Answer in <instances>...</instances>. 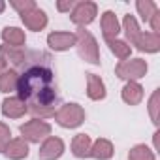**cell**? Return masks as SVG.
<instances>
[{
  "label": "cell",
  "mask_w": 160,
  "mask_h": 160,
  "mask_svg": "<svg viewBox=\"0 0 160 160\" xmlns=\"http://www.w3.org/2000/svg\"><path fill=\"white\" fill-rule=\"evenodd\" d=\"M27 58V53L21 49V47H10V45H2L0 47V60L4 64H13V66H19L23 64Z\"/></svg>",
  "instance_id": "obj_10"
},
{
  "label": "cell",
  "mask_w": 160,
  "mask_h": 160,
  "mask_svg": "<svg viewBox=\"0 0 160 160\" xmlns=\"http://www.w3.org/2000/svg\"><path fill=\"white\" fill-rule=\"evenodd\" d=\"M2 40L10 47H21V45H25V32L15 27H8L2 30Z\"/></svg>",
  "instance_id": "obj_18"
},
{
  "label": "cell",
  "mask_w": 160,
  "mask_h": 160,
  "mask_svg": "<svg viewBox=\"0 0 160 160\" xmlns=\"http://www.w3.org/2000/svg\"><path fill=\"white\" fill-rule=\"evenodd\" d=\"M128 158L130 160H154V152L149 147H145V145H136L130 151Z\"/></svg>",
  "instance_id": "obj_23"
},
{
  "label": "cell",
  "mask_w": 160,
  "mask_h": 160,
  "mask_svg": "<svg viewBox=\"0 0 160 160\" xmlns=\"http://www.w3.org/2000/svg\"><path fill=\"white\" fill-rule=\"evenodd\" d=\"M156 109H158V91H154L151 100H149V111H151V119L154 124H158V111Z\"/></svg>",
  "instance_id": "obj_25"
},
{
  "label": "cell",
  "mask_w": 160,
  "mask_h": 160,
  "mask_svg": "<svg viewBox=\"0 0 160 160\" xmlns=\"http://www.w3.org/2000/svg\"><path fill=\"white\" fill-rule=\"evenodd\" d=\"M21 19H23V23H25L30 30H42V28L47 25V15H45L40 8H32V10L21 13Z\"/></svg>",
  "instance_id": "obj_9"
},
{
  "label": "cell",
  "mask_w": 160,
  "mask_h": 160,
  "mask_svg": "<svg viewBox=\"0 0 160 160\" xmlns=\"http://www.w3.org/2000/svg\"><path fill=\"white\" fill-rule=\"evenodd\" d=\"M77 42V51L87 62H92V64H98L100 62V53H98V45H96V40L92 38V34L85 28H79L77 34H75Z\"/></svg>",
  "instance_id": "obj_2"
},
{
  "label": "cell",
  "mask_w": 160,
  "mask_h": 160,
  "mask_svg": "<svg viewBox=\"0 0 160 160\" xmlns=\"http://www.w3.org/2000/svg\"><path fill=\"white\" fill-rule=\"evenodd\" d=\"M57 8H58V12H70V10H73L75 8V2L73 0H68V2H57Z\"/></svg>",
  "instance_id": "obj_29"
},
{
  "label": "cell",
  "mask_w": 160,
  "mask_h": 160,
  "mask_svg": "<svg viewBox=\"0 0 160 160\" xmlns=\"http://www.w3.org/2000/svg\"><path fill=\"white\" fill-rule=\"evenodd\" d=\"M108 45H109V49L121 58V60H124V58H128L130 57V45L126 43V42H121V40H111V42H108Z\"/></svg>",
  "instance_id": "obj_22"
},
{
  "label": "cell",
  "mask_w": 160,
  "mask_h": 160,
  "mask_svg": "<svg viewBox=\"0 0 160 160\" xmlns=\"http://www.w3.org/2000/svg\"><path fill=\"white\" fill-rule=\"evenodd\" d=\"M111 154H113V145L108 139H98L91 147V156H94L98 160H108V158H111Z\"/></svg>",
  "instance_id": "obj_19"
},
{
  "label": "cell",
  "mask_w": 160,
  "mask_h": 160,
  "mask_svg": "<svg viewBox=\"0 0 160 160\" xmlns=\"http://www.w3.org/2000/svg\"><path fill=\"white\" fill-rule=\"evenodd\" d=\"M17 72L15 70H4L0 73V91L2 92H13L17 89Z\"/></svg>",
  "instance_id": "obj_20"
},
{
  "label": "cell",
  "mask_w": 160,
  "mask_h": 160,
  "mask_svg": "<svg viewBox=\"0 0 160 160\" xmlns=\"http://www.w3.org/2000/svg\"><path fill=\"white\" fill-rule=\"evenodd\" d=\"M4 8H6V4H4V2H0V12H4Z\"/></svg>",
  "instance_id": "obj_31"
},
{
  "label": "cell",
  "mask_w": 160,
  "mask_h": 160,
  "mask_svg": "<svg viewBox=\"0 0 160 160\" xmlns=\"http://www.w3.org/2000/svg\"><path fill=\"white\" fill-rule=\"evenodd\" d=\"M19 13H25V12H28V10H32V8H36V4L32 2V0H25V2H19V0H12L10 2Z\"/></svg>",
  "instance_id": "obj_27"
},
{
  "label": "cell",
  "mask_w": 160,
  "mask_h": 160,
  "mask_svg": "<svg viewBox=\"0 0 160 160\" xmlns=\"http://www.w3.org/2000/svg\"><path fill=\"white\" fill-rule=\"evenodd\" d=\"M4 70H6V64H4V62H2V60H0V73H2V72H4Z\"/></svg>",
  "instance_id": "obj_30"
},
{
  "label": "cell",
  "mask_w": 160,
  "mask_h": 160,
  "mask_svg": "<svg viewBox=\"0 0 160 160\" xmlns=\"http://www.w3.org/2000/svg\"><path fill=\"white\" fill-rule=\"evenodd\" d=\"M4 152H6L10 158H13V160H21V158L28 156V143H27L23 138H19V139H10V143L6 145Z\"/></svg>",
  "instance_id": "obj_15"
},
{
  "label": "cell",
  "mask_w": 160,
  "mask_h": 160,
  "mask_svg": "<svg viewBox=\"0 0 160 160\" xmlns=\"http://www.w3.org/2000/svg\"><path fill=\"white\" fill-rule=\"evenodd\" d=\"M136 47L139 51H147V53H156L160 49V38L158 34H152V32H141L138 42H136Z\"/></svg>",
  "instance_id": "obj_14"
},
{
  "label": "cell",
  "mask_w": 160,
  "mask_h": 160,
  "mask_svg": "<svg viewBox=\"0 0 160 160\" xmlns=\"http://www.w3.org/2000/svg\"><path fill=\"white\" fill-rule=\"evenodd\" d=\"M117 75L121 79H128V81H136V79L143 77L147 73V62L143 58H134V60H121L115 68Z\"/></svg>",
  "instance_id": "obj_4"
},
{
  "label": "cell",
  "mask_w": 160,
  "mask_h": 160,
  "mask_svg": "<svg viewBox=\"0 0 160 160\" xmlns=\"http://www.w3.org/2000/svg\"><path fill=\"white\" fill-rule=\"evenodd\" d=\"M94 17H96V4L94 2H79L72 10V21L79 27L92 23Z\"/></svg>",
  "instance_id": "obj_6"
},
{
  "label": "cell",
  "mask_w": 160,
  "mask_h": 160,
  "mask_svg": "<svg viewBox=\"0 0 160 160\" xmlns=\"http://www.w3.org/2000/svg\"><path fill=\"white\" fill-rule=\"evenodd\" d=\"M91 138L87 134H77L72 141V152L77 156V158H85V156H91Z\"/></svg>",
  "instance_id": "obj_13"
},
{
  "label": "cell",
  "mask_w": 160,
  "mask_h": 160,
  "mask_svg": "<svg viewBox=\"0 0 160 160\" xmlns=\"http://www.w3.org/2000/svg\"><path fill=\"white\" fill-rule=\"evenodd\" d=\"M87 94L89 98L92 100H102L106 96V89H104V83H102V79L96 75V73H89L87 75Z\"/></svg>",
  "instance_id": "obj_16"
},
{
  "label": "cell",
  "mask_w": 160,
  "mask_h": 160,
  "mask_svg": "<svg viewBox=\"0 0 160 160\" xmlns=\"http://www.w3.org/2000/svg\"><path fill=\"white\" fill-rule=\"evenodd\" d=\"M102 30H104V38H106L108 42L115 40L117 34L121 32L119 21H117V17H115L113 12H106V13L102 15Z\"/></svg>",
  "instance_id": "obj_11"
},
{
  "label": "cell",
  "mask_w": 160,
  "mask_h": 160,
  "mask_svg": "<svg viewBox=\"0 0 160 160\" xmlns=\"http://www.w3.org/2000/svg\"><path fill=\"white\" fill-rule=\"evenodd\" d=\"M136 6H138V12H139V15H141V19H143V21H149V19H151V15L158 10V8H156V4H154V2H151V0H139Z\"/></svg>",
  "instance_id": "obj_24"
},
{
  "label": "cell",
  "mask_w": 160,
  "mask_h": 160,
  "mask_svg": "<svg viewBox=\"0 0 160 160\" xmlns=\"http://www.w3.org/2000/svg\"><path fill=\"white\" fill-rule=\"evenodd\" d=\"M55 119L64 128H77L85 121V111H83L81 106H77V104H64L55 113Z\"/></svg>",
  "instance_id": "obj_3"
},
{
  "label": "cell",
  "mask_w": 160,
  "mask_h": 160,
  "mask_svg": "<svg viewBox=\"0 0 160 160\" xmlns=\"http://www.w3.org/2000/svg\"><path fill=\"white\" fill-rule=\"evenodd\" d=\"M141 98H143V89H141V85H138L136 81H128V83L124 85V89H122V100H124L126 104H130V106H136V104L141 102Z\"/></svg>",
  "instance_id": "obj_17"
},
{
  "label": "cell",
  "mask_w": 160,
  "mask_h": 160,
  "mask_svg": "<svg viewBox=\"0 0 160 160\" xmlns=\"http://www.w3.org/2000/svg\"><path fill=\"white\" fill-rule=\"evenodd\" d=\"M124 32H126V38L130 40V43L132 45H136V42H138V38H139V27H138V23H136V19L132 17V15H126L124 17Z\"/></svg>",
  "instance_id": "obj_21"
},
{
  "label": "cell",
  "mask_w": 160,
  "mask_h": 160,
  "mask_svg": "<svg viewBox=\"0 0 160 160\" xmlns=\"http://www.w3.org/2000/svg\"><path fill=\"white\" fill-rule=\"evenodd\" d=\"M21 134H23V139L27 141H32V143H38L40 139L47 138L51 134V126L45 122V121H40V119H32L28 122H25L21 126Z\"/></svg>",
  "instance_id": "obj_5"
},
{
  "label": "cell",
  "mask_w": 160,
  "mask_h": 160,
  "mask_svg": "<svg viewBox=\"0 0 160 160\" xmlns=\"http://www.w3.org/2000/svg\"><path fill=\"white\" fill-rule=\"evenodd\" d=\"M64 152V141L60 138H55V136H49L42 149H40V160H55L58 158L60 154Z\"/></svg>",
  "instance_id": "obj_7"
},
{
  "label": "cell",
  "mask_w": 160,
  "mask_h": 160,
  "mask_svg": "<svg viewBox=\"0 0 160 160\" xmlns=\"http://www.w3.org/2000/svg\"><path fill=\"white\" fill-rule=\"evenodd\" d=\"M151 27H152V34H158V28H160V12L156 10L152 15H151Z\"/></svg>",
  "instance_id": "obj_28"
},
{
  "label": "cell",
  "mask_w": 160,
  "mask_h": 160,
  "mask_svg": "<svg viewBox=\"0 0 160 160\" xmlns=\"http://www.w3.org/2000/svg\"><path fill=\"white\" fill-rule=\"evenodd\" d=\"M2 111L10 119H19L27 113V104L21 98H6L2 104Z\"/></svg>",
  "instance_id": "obj_12"
},
{
  "label": "cell",
  "mask_w": 160,
  "mask_h": 160,
  "mask_svg": "<svg viewBox=\"0 0 160 160\" xmlns=\"http://www.w3.org/2000/svg\"><path fill=\"white\" fill-rule=\"evenodd\" d=\"M10 136H12L10 128H8L4 122H0V151H2V152H4L6 145L10 143Z\"/></svg>",
  "instance_id": "obj_26"
},
{
  "label": "cell",
  "mask_w": 160,
  "mask_h": 160,
  "mask_svg": "<svg viewBox=\"0 0 160 160\" xmlns=\"http://www.w3.org/2000/svg\"><path fill=\"white\" fill-rule=\"evenodd\" d=\"M19 98L27 104V111L40 117L55 115L57 92L53 89V73L49 68L32 66L17 79Z\"/></svg>",
  "instance_id": "obj_1"
},
{
  "label": "cell",
  "mask_w": 160,
  "mask_h": 160,
  "mask_svg": "<svg viewBox=\"0 0 160 160\" xmlns=\"http://www.w3.org/2000/svg\"><path fill=\"white\" fill-rule=\"evenodd\" d=\"M75 42H77V38L72 32H53L47 36V43L55 51H66V49L73 47Z\"/></svg>",
  "instance_id": "obj_8"
}]
</instances>
